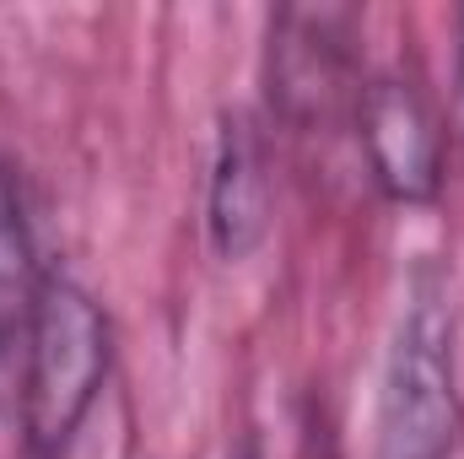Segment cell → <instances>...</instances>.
Here are the masks:
<instances>
[{
	"label": "cell",
	"mask_w": 464,
	"mask_h": 459,
	"mask_svg": "<svg viewBox=\"0 0 464 459\" xmlns=\"http://www.w3.org/2000/svg\"><path fill=\"white\" fill-rule=\"evenodd\" d=\"M109 378H114V325L103 303L82 281L49 270L16 362L22 438L33 459H65L76 449Z\"/></svg>",
	"instance_id": "1"
},
{
	"label": "cell",
	"mask_w": 464,
	"mask_h": 459,
	"mask_svg": "<svg viewBox=\"0 0 464 459\" xmlns=\"http://www.w3.org/2000/svg\"><path fill=\"white\" fill-rule=\"evenodd\" d=\"M464 438L449 281L421 265L389 330L378 389V459H454Z\"/></svg>",
	"instance_id": "2"
},
{
	"label": "cell",
	"mask_w": 464,
	"mask_h": 459,
	"mask_svg": "<svg viewBox=\"0 0 464 459\" xmlns=\"http://www.w3.org/2000/svg\"><path fill=\"white\" fill-rule=\"evenodd\" d=\"M356 141L367 151L372 184L394 206H432L443 190L449 130L427 87L405 71H383L356 87Z\"/></svg>",
	"instance_id": "3"
},
{
	"label": "cell",
	"mask_w": 464,
	"mask_h": 459,
	"mask_svg": "<svg viewBox=\"0 0 464 459\" xmlns=\"http://www.w3.org/2000/svg\"><path fill=\"white\" fill-rule=\"evenodd\" d=\"M270 232V173L259 130L243 114H227L217 130L211 179H206V238L222 265L248 259Z\"/></svg>",
	"instance_id": "4"
},
{
	"label": "cell",
	"mask_w": 464,
	"mask_h": 459,
	"mask_svg": "<svg viewBox=\"0 0 464 459\" xmlns=\"http://www.w3.org/2000/svg\"><path fill=\"white\" fill-rule=\"evenodd\" d=\"M44 281H49V270L38 265L27 190L0 162V373H11L22 362V341H27V325H33Z\"/></svg>",
	"instance_id": "5"
},
{
	"label": "cell",
	"mask_w": 464,
	"mask_h": 459,
	"mask_svg": "<svg viewBox=\"0 0 464 459\" xmlns=\"http://www.w3.org/2000/svg\"><path fill=\"white\" fill-rule=\"evenodd\" d=\"M206 459H265V454H259V444H254V438H227L217 454H206Z\"/></svg>",
	"instance_id": "6"
},
{
	"label": "cell",
	"mask_w": 464,
	"mask_h": 459,
	"mask_svg": "<svg viewBox=\"0 0 464 459\" xmlns=\"http://www.w3.org/2000/svg\"><path fill=\"white\" fill-rule=\"evenodd\" d=\"M454 103H459V130H464V11H459V76H454Z\"/></svg>",
	"instance_id": "7"
}]
</instances>
